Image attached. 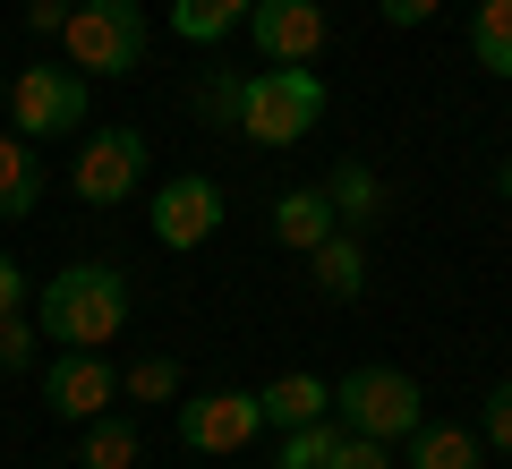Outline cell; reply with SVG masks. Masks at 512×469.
I'll return each instance as SVG.
<instances>
[{
	"label": "cell",
	"instance_id": "obj_1",
	"mask_svg": "<svg viewBox=\"0 0 512 469\" xmlns=\"http://www.w3.org/2000/svg\"><path fill=\"white\" fill-rule=\"evenodd\" d=\"M120 325H128V273L111 256H86V265L43 282V342L103 350V342H120Z\"/></svg>",
	"mask_w": 512,
	"mask_h": 469
},
{
	"label": "cell",
	"instance_id": "obj_2",
	"mask_svg": "<svg viewBox=\"0 0 512 469\" xmlns=\"http://www.w3.org/2000/svg\"><path fill=\"white\" fill-rule=\"evenodd\" d=\"M325 120V86H316V69H256V77H239V137L248 145H299L308 128Z\"/></svg>",
	"mask_w": 512,
	"mask_h": 469
},
{
	"label": "cell",
	"instance_id": "obj_3",
	"mask_svg": "<svg viewBox=\"0 0 512 469\" xmlns=\"http://www.w3.org/2000/svg\"><path fill=\"white\" fill-rule=\"evenodd\" d=\"M60 52H69V69H86V77L146 69V9H137V0H77L69 26H60Z\"/></svg>",
	"mask_w": 512,
	"mask_h": 469
},
{
	"label": "cell",
	"instance_id": "obj_4",
	"mask_svg": "<svg viewBox=\"0 0 512 469\" xmlns=\"http://www.w3.org/2000/svg\"><path fill=\"white\" fill-rule=\"evenodd\" d=\"M333 418H342L350 435L402 444V435L427 418V393H419V376H410V367H350V376L333 384Z\"/></svg>",
	"mask_w": 512,
	"mask_h": 469
},
{
	"label": "cell",
	"instance_id": "obj_5",
	"mask_svg": "<svg viewBox=\"0 0 512 469\" xmlns=\"http://www.w3.org/2000/svg\"><path fill=\"white\" fill-rule=\"evenodd\" d=\"M77 197L86 205H128L137 188H146V137L137 128H94L86 145H77Z\"/></svg>",
	"mask_w": 512,
	"mask_h": 469
},
{
	"label": "cell",
	"instance_id": "obj_6",
	"mask_svg": "<svg viewBox=\"0 0 512 469\" xmlns=\"http://www.w3.org/2000/svg\"><path fill=\"white\" fill-rule=\"evenodd\" d=\"M86 69H18L9 103H18V137H77L86 128Z\"/></svg>",
	"mask_w": 512,
	"mask_h": 469
},
{
	"label": "cell",
	"instance_id": "obj_7",
	"mask_svg": "<svg viewBox=\"0 0 512 469\" xmlns=\"http://www.w3.org/2000/svg\"><path fill=\"white\" fill-rule=\"evenodd\" d=\"M248 35L265 69H308L325 52V0H248Z\"/></svg>",
	"mask_w": 512,
	"mask_h": 469
},
{
	"label": "cell",
	"instance_id": "obj_8",
	"mask_svg": "<svg viewBox=\"0 0 512 469\" xmlns=\"http://www.w3.org/2000/svg\"><path fill=\"white\" fill-rule=\"evenodd\" d=\"M43 401H52V418H77V427H86L94 410L120 401V376L103 367V350H60V359L43 367Z\"/></svg>",
	"mask_w": 512,
	"mask_h": 469
},
{
	"label": "cell",
	"instance_id": "obj_9",
	"mask_svg": "<svg viewBox=\"0 0 512 469\" xmlns=\"http://www.w3.org/2000/svg\"><path fill=\"white\" fill-rule=\"evenodd\" d=\"M214 231H222V188L214 180L188 171V180L154 188V239H163V248H205Z\"/></svg>",
	"mask_w": 512,
	"mask_h": 469
},
{
	"label": "cell",
	"instance_id": "obj_10",
	"mask_svg": "<svg viewBox=\"0 0 512 469\" xmlns=\"http://www.w3.org/2000/svg\"><path fill=\"white\" fill-rule=\"evenodd\" d=\"M256 427H265L256 393H197V401H180V444L188 452H239Z\"/></svg>",
	"mask_w": 512,
	"mask_h": 469
},
{
	"label": "cell",
	"instance_id": "obj_11",
	"mask_svg": "<svg viewBox=\"0 0 512 469\" xmlns=\"http://www.w3.org/2000/svg\"><path fill=\"white\" fill-rule=\"evenodd\" d=\"M333 231H342V222H333V197H325V188H282V197H274V239H282L291 256L325 248Z\"/></svg>",
	"mask_w": 512,
	"mask_h": 469
},
{
	"label": "cell",
	"instance_id": "obj_12",
	"mask_svg": "<svg viewBox=\"0 0 512 469\" xmlns=\"http://www.w3.org/2000/svg\"><path fill=\"white\" fill-rule=\"evenodd\" d=\"M402 444H410V469H487V444H478V427H444V418H419Z\"/></svg>",
	"mask_w": 512,
	"mask_h": 469
},
{
	"label": "cell",
	"instance_id": "obj_13",
	"mask_svg": "<svg viewBox=\"0 0 512 469\" xmlns=\"http://www.w3.org/2000/svg\"><path fill=\"white\" fill-rule=\"evenodd\" d=\"M43 205V154L35 137H0V222H26Z\"/></svg>",
	"mask_w": 512,
	"mask_h": 469
},
{
	"label": "cell",
	"instance_id": "obj_14",
	"mask_svg": "<svg viewBox=\"0 0 512 469\" xmlns=\"http://www.w3.org/2000/svg\"><path fill=\"white\" fill-rule=\"evenodd\" d=\"M256 410H265V427H308V418L333 410V384H316L308 367H291V376H274L256 393Z\"/></svg>",
	"mask_w": 512,
	"mask_h": 469
},
{
	"label": "cell",
	"instance_id": "obj_15",
	"mask_svg": "<svg viewBox=\"0 0 512 469\" xmlns=\"http://www.w3.org/2000/svg\"><path fill=\"white\" fill-rule=\"evenodd\" d=\"M77 469H137V418L128 410H94L77 435Z\"/></svg>",
	"mask_w": 512,
	"mask_h": 469
},
{
	"label": "cell",
	"instance_id": "obj_16",
	"mask_svg": "<svg viewBox=\"0 0 512 469\" xmlns=\"http://www.w3.org/2000/svg\"><path fill=\"white\" fill-rule=\"evenodd\" d=\"M325 197H333V222H342V231H367V222L384 214V180H376L367 163H333Z\"/></svg>",
	"mask_w": 512,
	"mask_h": 469
},
{
	"label": "cell",
	"instance_id": "obj_17",
	"mask_svg": "<svg viewBox=\"0 0 512 469\" xmlns=\"http://www.w3.org/2000/svg\"><path fill=\"white\" fill-rule=\"evenodd\" d=\"M308 265H316V290H325V299H359V290H367V248H359V231H333L325 248H308Z\"/></svg>",
	"mask_w": 512,
	"mask_h": 469
},
{
	"label": "cell",
	"instance_id": "obj_18",
	"mask_svg": "<svg viewBox=\"0 0 512 469\" xmlns=\"http://www.w3.org/2000/svg\"><path fill=\"white\" fill-rule=\"evenodd\" d=\"M470 60L487 77H512V0H478L470 18Z\"/></svg>",
	"mask_w": 512,
	"mask_h": 469
},
{
	"label": "cell",
	"instance_id": "obj_19",
	"mask_svg": "<svg viewBox=\"0 0 512 469\" xmlns=\"http://www.w3.org/2000/svg\"><path fill=\"white\" fill-rule=\"evenodd\" d=\"M231 26H248V0H171V35L180 43H222Z\"/></svg>",
	"mask_w": 512,
	"mask_h": 469
},
{
	"label": "cell",
	"instance_id": "obj_20",
	"mask_svg": "<svg viewBox=\"0 0 512 469\" xmlns=\"http://www.w3.org/2000/svg\"><path fill=\"white\" fill-rule=\"evenodd\" d=\"M342 444V418H308V427H282V461L274 469H325V452Z\"/></svg>",
	"mask_w": 512,
	"mask_h": 469
},
{
	"label": "cell",
	"instance_id": "obj_21",
	"mask_svg": "<svg viewBox=\"0 0 512 469\" xmlns=\"http://www.w3.org/2000/svg\"><path fill=\"white\" fill-rule=\"evenodd\" d=\"M120 393L146 401V410H154V401H180V367H171V359H137V367L120 376Z\"/></svg>",
	"mask_w": 512,
	"mask_h": 469
},
{
	"label": "cell",
	"instance_id": "obj_22",
	"mask_svg": "<svg viewBox=\"0 0 512 469\" xmlns=\"http://www.w3.org/2000/svg\"><path fill=\"white\" fill-rule=\"evenodd\" d=\"M478 444L512 452V376H495V384H487V401H478Z\"/></svg>",
	"mask_w": 512,
	"mask_h": 469
},
{
	"label": "cell",
	"instance_id": "obj_23",
	"mask_svg": "<svg viewBox=\"0 0 512 469\" xmlns=\"http://www.w3.org/2000/svg\"><path fill=\"white\" fill-rule=\"evenodd\" d=\"M35 350H43V333L26 325V307H18V316H0V376H26Z\"/></svg>",
	"mask_w": 512,
	"mask_h": 469
},
{
	"label": "cell",
	"instance_id": "obj_24",
	"mask_svg": "<svg viewBox=\"0 0 512 469\" xmlns=\"http://www.w3.org/2000/svg\"><path fill=\"white\" fill-rule=\"evenodd\" d=\"M325 469H393V444H376V435H350V427H342V444L325 452Z\"/></svg>",
	"mask_w": 512,
	"mask_h": 469
},
{
	"label": "cell",
	"instance_id": "obj_25",
	"mask_svg": "<svg viewBox=\"0 0 512 469\" xmlns=\"http://www.w3.org/2000/svg\"><path fill=\"white\" fill-rule=\"evenodd\" d=\"M197 111H205V120H239V77H205V86H197Z\"/></svg>",
	"mask_w": 512,
	"mask_h": 469
},
{
	"label": "cell",
	"instance_id": "obj_26",
	"mask_svg": "<svg viewBox=\"0 0 512 469\" xmlns=\"http://www.w3.org/2000/svg\"><path fill=\"white\" fill-rule=\"evenodd\" d=\"M376 9H384V26H427L444 0H376Z\"/></svg>",
	"mask_w": 512,
	"mask_h": 469
},
{
	"label": "cell",
	"instance_id": "obj_27",
	"mask_svg": "<svg viewBox=\"0 0 512 469\" xmlns=\"http://www.w3.org/2000/svg\"><path fill=\"white\" fill-rule=\"evenodd\" d=\"M69 9H77V0H26V26H35V35H60Z\"/></svg>",
	"mask_w": 512,
	"mask_h": 469
},
{
	"label": "cell",
	"instance_id": "obj_28",
	"mask_svg": "<svg viewBox=\"0 0 512 469\" xmlns=\"http://www.w3.org/2000/svg\"><path fill=\"white\" fill-rule=\"evenodd\" d=\"M26 307V273H18V256H0V316H18Z\"/></svg>",
	"mask_w": 512,
	"mask_h": 469
},
{
	"label": "cell",
	"instance_id": "obj_29",
	"mask_svg": "<svg viewBox=\"0 0 512 469\" xmlns=\"http://www.w3.org/2000/svg\"><path fill=\"white\" fill-rule=\"evenodd\" d=\"M495 188H504V197H512V154H504V163H495Z\"/></svg>",
	"mask_w": 512,
	"mask_h": 469
},
{
	"label": "cell",
	"instance_id": "obj_30",
	"mask_svg": "<svg viewBox=\"0 0 512 469\" xmlns=\"http://www.w3.org/2000/svg\"><path fill=\"white\" fill-rule=\"evenodd\" d=\"M0 111H9V86H0Z\"/></svg>",
	"mask_w": 512,
	"mask_h": 469
}]
</instances>
